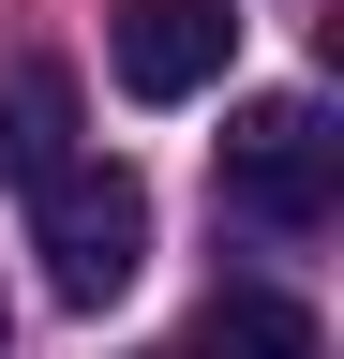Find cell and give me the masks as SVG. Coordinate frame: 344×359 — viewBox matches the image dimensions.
Segmentation results:
<instances>
[{
    "label": "cell",
    "mask_w": 344,
    "mask_h": 359,
    "mask_svg": "<svg viewBox=\"0 0 344 359\" xmlns=\"http://www.w3.org/2000/svg\"><path fill=\"white\" fill-rule=\"evenodd\" d=\"M180 359H329V330H315L284 285H225V299L195 314V344H180Z\"/></svg>",
    "instance_id": "5b68a950"
},
{
    "label": "cell",
    "mask_w": 344,
    "mask_h": 359,
    "mask_svg": "<svg viewBox=\"0 0 344 359\" xmlns=\"http://www.w3.org/2000/svg\"><path fill=\"white\" fill-rule=\"evenodd\" d=\"M30 255H46V299H60V314H105V299L150 269V180L75 150L46 195H30Z\"/></svg>",
    "instance_id": "6da1fadb"
},
{
    "label": "cell",
    "mask_w": 344,
    "mask_h": 359,
    "mask_svg": "<svg viewBox=\"0 0 344 359\" xmlns=\"http://www.w3.org/2000/svg\"><path fill=\"white\" fill-rule=\"evenodd\" d=\"M60 165H75V75L30 45V60H0V180H15V195H46Z\"/></svg>",
    "instance_id": "277c9868"
},
{
    "label": "cell",
    "mask_w": 344,
    "mask_h": 359,
    "mask_svg": "<svg viewBox=\"0 0 344 359\" xmlns=\"http://www.w3.org/2000/svg\"><path fill=\"white\" fill-rule=\"evenodd\" d=\"M225 210L284 224V240H315V224L344 210V135H329L315 90H270V105L225 120Z\"/></svg>",
    "instance_id": "7a4b0ae2"
},
{
    "label": "cell",
    "mask_w": 344,
    "mask_h": 359,
    "mask_svg": "<svg viewBox=\"0 0 344 359\" xmlns=\"http://www.w3.org/2000/svg\"><path fill=\"white\" fill-rule=\"evenodd\" d=\"M225 60H240V15H225V0H120V15H105V75L135 90V105H195Z\"/></svg>",
    "instance_id": "3957f363"
}]
</instances>
